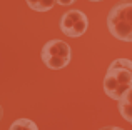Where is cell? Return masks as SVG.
<instances>
[{
  "label": "cell",
  "instance_id": "cell-1",
  "mask_svg": "<svg viewBox=\"0 0 132 130\" xmlns=\"http://www.w3.org/2000/svg\"><path fill=\"white\" fill-rule=\"evenodd\" d=\"M107 29L120 42H132V2H119L109 10Z\"/></svg>",
  "mask_w": 132,
  "mask_h": 130
},
{
  "label": "cell",
  "instance_id": "cell-2",
  "mask_svg": "<svg viewBox=\"0 0 132 130\" xmlns=\"http://www.w3.org/2000/svg\"><path fill=\"white\" fill-rule=\"evenodd\" d=\"M130 87H132V70L110 63L109 70L104 77V92L107 94V97L119 102Z\"/></svg>",
  "mask_w": 132,
  "mask_h": 130
},
{
  "label": "cell",
  "instance_id": "cell-3",
  "mask_svg": "<svg viewBox=\"0 0 132 130\" xmlns=\"http://www.w3.org/2000/svg\"><path fill=\"white\" fill-rule=\"evenodd\" d=\"M87 27H89L87 15L80 10H67L60 17V30L67 37L77 39V37L84 35L87 32Z\"/></svg>",
  "mask_w": 132,
  "mask_h": 130
},
{
  "label": "cell",
  "instance_id": "cell-4",
  "mask_svg": "<svg viewBox=\"0 0 132 130\" xmlns=\"http://www.w3.org/2000/svg\"><path fill=\"white\" fill-rule=\"evenodd\" d=\"M42 60L45 62V60L52 59V57H65V59H70L72 55V50L70 47H69L67 42H64V40H48L47 43L42 47Z\"/></svg>",
  "mask_w": 132,
  "mask_h": 130
},
{
  "label": "cell",
  "instance_id": "cell-5",
  "mask_svg": "<svg viewBox=\"0 0 132 130\" xmlns=\"http://www.w3.org/2000/svg\"><path fill=\"white\" fill-rule=\"evenodd\" d=\"M10 130H19V128H30V130H37L39 127H37L35 122L29 120V118H19V120H15L12 125L9 127Z\"/></svg>",
  "mask_w": 132,
  "mask_h": 130
},
{
  "label": "cell",
  "instance_id": "cell-6",
  "mask_svg": "<svg viewBox=\"0 0 132 130\" xmlns=\"http://www.w3.org/2000/svg\"><path fill=\"white\" fill-rule=\"evenodd\" d=\"M57 3V0H39V3L35 5V12H48L50 8H54V5Z\"/></svg>",
  "mask_w": 132,
  "mask_h": 130
},
{
  "label": "cell",
  "instance_id": "cell-7",
  "mask_svg": "<svg viewBox=\"0 0 132 130\" xmlns=\"http://www.w3.org/2000/svg\"><path fill=\"white\" fill-rule=\"evenodd\" d=\"M75 0H57V5H62V7H67V5H72Z\"/></svg>",
  "mask_w": 132,
  "mask_h": 130
},
{
  "label": "cell",
  "instance_id": "cell-8",
  "mask_svg": "<svg viewBox=\"0 0 132 130\" xmlns=\"http://www.w3.org/2000/svg\"><path fill=\"white\" fill-rule=\"evenodd\" d=\"M0 120H2V107H0Z\"/></svg>",
  "mask_w": 132,
  "mask_h": 130
},
{
  "label": "cell",
  "instance_id": "cell-9",
  "mask_svg": "<svg viewBox=\"0 0 132 130\" xmlns=\"http://www.w3.org/2000/svg\"><path fill=\"white\" fill-rule=\"evenodd\" d=\"M89 2H92V0H89Z\"/></svg>",
  "mask_w": 132,
  "mask_h": 130
}]
</instances>
